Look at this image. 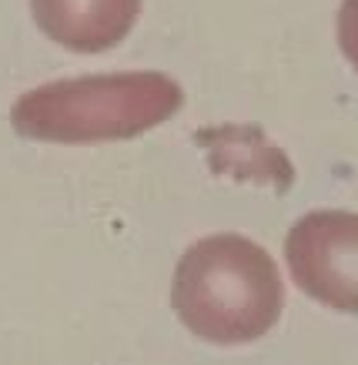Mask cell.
I'll return each mask as SVG.
<instances>
[{
	"instance_id": "3957f363",
	"label": "cell",
	"mask_w": 358,
	"mask_h": 365,
	"mask_svg": "<svg viewBox=\"0 0 358 365\" xmlns=\"http://www.w3.org/2000/svg\"><path fill=\"white\" fill-rule=\"evenodd\" d=\"M291 282L325 309L358 315V215L308 211L285 238Z\"/></svg>"
},
{
	"instance_id": "7a4b0ae2",
	"label": "cell",
	"mask_w": 358,
	"mask_h": 365,
	"mask_svg": "<svg viewBox=\"0 0 358 365\" xmlns=\"http://www.w3.org/2000/svg\"><path fill=\"white\" fill-rule=\"evenodd\" d=\"M184 104L174 78L157 71L90 74L27 91L11 111L21 138L51 144L127 141L171 121Z\"/></svg>"
},
{
	"instance_id": "6da1fadb",
	"label": "cell",
	"mask_w": 358,
	"mask_h": 365,
	"mask_svg": "<svg viewBox=\"0 0 358 365\" xmlns=\"http://www.w3.org/2000/svg\"><path fill=\"white\" fill-rule=\"evenodd\" d=\"M171 305L191 335L245 345L268 335L285 309V282L261 245L245 235H208L181 255Z\"/></svg>"
},
{
	"instance_id": "277c9868",
	"label": "cell",
	"mask_w": 358,
	"mask_h": 365,
	"mask_svg": "<svg viewBox=\"0 0 358 365\" xmlns=\"http://www.w3.org/2000/svg\"><path fill=\"white\" fill-rule=\"evenodd\" d=\"M37 27L78 54H101L131 34L141 0H31Z\"/></svg>"
},
{
	"instance_id": "5b68a950",
	"label": "cell",
	"mask_w": 358,
	"mask_h": 365,
	"mask_svg": "<svg viewBox=\"0 0 358 365\" xmlns=\"http://www.w3.org/2000/svg\"><path fill=\"white\" fill-rule=\"evenodd\" d=\"M338 47L358 74V0H342L338 7Z\"/></svg>"
}]
</instances>
